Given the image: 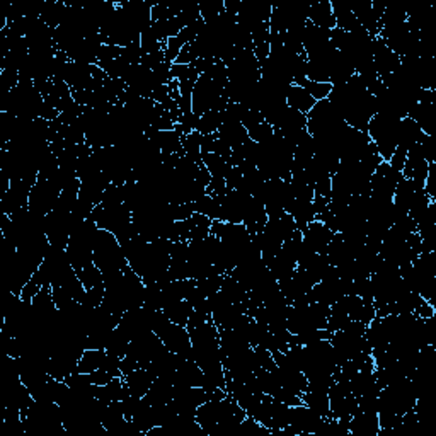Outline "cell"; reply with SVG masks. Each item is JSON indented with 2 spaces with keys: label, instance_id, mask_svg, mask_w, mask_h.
I'll return each instance as SVG.
<instances>
[{
  "label": "cell",
  "instance_id": "42",
  "mask_svg": "<svg viewBox=\"0 0 436 436\" xmlns=\"http://www.w3.org/2000/svg\"><path fill=\"white\" fill-rule=\"evenodd\" d=\"M198 6H200V16L205 23L218 19L220 14L225 10L223 0H205V2H198Z\"/></svg>",
  "mask_w": 436,
  "mask_h": 436
},
{
  "label": "cell",
  "instance_id": "49",
  "mask_svg": "<svg viewBox=\"0 0 436 436\" xmlns=\"http://www.w3.org/2000/svg\"><path fill=\"white\" fill-rule=\"evenodd\" d=\"M414 315H416V317H419V319H430V317H435V314H436V307L433 305V303L431 302H428V300H421L419 302V305L416 307V309H414V312H413Z\"/></svg>",
  "mask_w": 436,
  "mask_h": 436
},
{
  "label": "cell",
  "instance_id": "1",
  "mask_svg": "<svg viewBox=\"0 0 436 436\" xmlns=\"http://www.w3.org/2000/svg\"><path fill=\"white\" fill-rule=\"evenodd\" d=\"M245 411L239 402L227 394L220 401H208L196 409V421L205 431V435H225L234 433L245 419Z\"/></svg>",
  "mask_w": 436,
  "mask_h": 436
},
{
  "label": "cell",
  "instance_id": "2",
  "mask_svg": "<svg viewBox=\"0 0 436 436\" xmlns=\"http://www.w3.org/2000/svg\"><path fill=\"white\" fill-rule=\"evenodd\" d=\"M344 126L346 123L328 99L317 101L314 108L307 113V131L314 140L334 144L336 137Z\"/></svg>",
  "mask_w": 436,
  "mask_h": 436
},
{
  "label": "cell",
  "instance_id": "32",
  "mask_svg": "<svg viewBox=\"0 0 436 436\" xmlns=\"http://www.w3.org/2000/svg\"><path fill=\"white\" fill-rule=\"evenodd\" d=\"M123 386H124L123 377H115V379H113L111 382L106 383V386H96V399L106 402V404H109V402L122 401Z\"/></svg>",
  "mask_w": 436,
  "mask_h": 436
},
{
  "label": "cell",
  "instance_id": "46",
  "mask_svg": "<svg viewBox=\"0 0 436 436\" xmlns=\"http://www.w3.org/2000/svg\"><path fill=\"white\" fill-rule=\"evenodd\" d=\"M164 61H166V53H164V50H159V51H153V53L142 55L140 65L150 68V70H155V68L159 67V65H162Z\"/></svg>",
  "mask_w": 436,
  "mask_h": 436
},
{
  "label": "cell",
  "instance_id": "4",
  "mask_svg": "<svg viewBox=\"0 0 436 436\" xmlns=\"http://www.w3.org/2000/svg\"><path fill=\"white\" fill-rule=\"evenodd\" d=\"M229 97L225 96V86L210 79L208 75H200L193 91V113L200 118L207 111L218 109L223 111L229 104Z\"/></svg>",
  "mask_w": 436,
  "mask_h": 436
},
{
  "label": "cell",
  "instance_id": "3",
  "mask_svg": "<svg viewBox=\"0 0 436 436\" xmlns=\"http://www.w3.org/2000/svg\"><path fill=\"white\" fill-rule=\"evenodd\" d=\"M94 265L101 269L104 280L122 273L123 267L128 265L115 234L102 229L97 230L96 239H94Z\"/></svg>",
  "mask_w": 436,
  "mask_h": 436
},
{
  "label": "cell",
  "instance_id": "48",
  "mask_svg": "<svg viewBox=\"0 0 436 436\" xmlns=\"http://www.w3.org/2000/svg\"><path fill=\"white\" fill-rule=\"evenodd\" d=\"M123 55L122 46H113V45H102L101 51H99V61H111L116 60ZM97 61V64H99Z\"/></svg>",
  "mask_w": 436,
  "mask_h": 436
},
{
  "label": "cell",
  "instance_id": "30",
  "mask_svg": "<svg viewBox=\"0 0 436 436\" xmlns=\"http://www.w3.org/2000/svg\"><path fill=\"white\" fill-rule=\"evenodd\" d=\"M164 314L169 317L171 322L178 325H184L188 324L189 315L193 312V307L188 300H171V302H166L162 307Z\"/></svg>",
  "mask_w": 436,
  "mask_h": 436
},
{
  "label": "cell",
  "instance_id": "40",
  "mask_svg": "<svg viewBox=\"0 0 436 436\" xmlns=\"http://www.w3.org/2000/svg\"><path fill=\"white\" fill-rule=\"evenodd\" d=\"M144 307L149 310H162V288L157 281L145 283Z\"/></svg>",
  "mask_w": 436,
  "mask_h": 436
},
{
  "label": "cell",
  "instance_id": "34",
  "mask_svg": "<svg viewBox=\"0 0 436 436\" xmlns=\"http://www.w3.org/2000/svg\"><path fill=\"white\" fill-rule=\"evenodd\" d=\"M189 227V240H200V239H207L210 236V229H211V222L208 217L201 214H193L191 218L186 220Z\"/></svg>",
  "mask_w": 436,
  "mask_h": 436
},
{
  "label": "cell",
  "instance_id": "25",
  "mask_svg": "<svg viewBox=\"0 0 436 436\" xmlns=\"http://www.w3.org/2000/svg\"><path fill=\"white\" fill-rule=\"evenodd\" d=\"M350 387L357 397H361V395H379L380 390H382L379 383H377L373 372H358L350 380Z\"/></svg>",
  "mask_w": 436,
  "mask_h": 436
},
{
  "label": "cell",
  "instance_id": "29",
  "mask_svg": "<svg viewBox=\"0 0 436 436\" xmlns=\"http://www.w3.org/2000/svg\"><path fill=\"white\" fill-rule=\"evenodd\" d=\"M201 160H203V166L207 167V171L210 172L211 178H220V179H227L229 174L232 172L234 166L230 160L223 159V157L217 155L214 152H201Z\"/></svg>",
  "mask_w": 436,
  "mask_h": 436
},
{
  "label": "cell",
  "instance_id": "8",
  "mask_svg": "<svg viewBox=\"0 0 436 436\" xmlns=\"http://www.w3.org/2000/svg\"><path fill=\"white\" fill-rule=\"evenodd\" d=\"M273 6L263 0H243L237 12V24L243 26L252 35L256 28L263 23H269Z\"/></svg>",
  "mask_w": 436,
  "mask_h": 436
},
{
  "label": "cell",
  "instance_id": "23",
  "mask_svg": "<svg viewBox=\"0 0 436 436\" xmlns=\"http://www.w3.org/2000/svg\"><path fill=\"white\" fill-rule=\"evenodd\" d=\"M172 395H174V383L169 379H155L153 383L150 386L149 392L144 395L146 401L153 406H162L169 404L172 401Z\"/></svg>",
  "mask_w": 436,
  "mask_h": 436
},
{
  "label": "cell",
  "instance_id": "5",
  "mask_svg": "<svg viewBox=\"0 0 436 436\" xmlns=\"http://www.w3.org/2000/svg\"><path fill=\"white\" fill-rule=\"evenodd\" d=\"M399 124H401V120L383 115H375L368 123L366 133H368L370 140L373 142V145L379 150L380 157L386 162L390 160V157L395 152V146H397Z\"/></svg>",
  "mask_w": 436,
  "mask_h": 436
},
{
  "label": "cell",
  "instance_id": "35",
  "mask_svg": "<svg viewBox=\"0 0 436 436\" xmlns=\"http://www.w3.org/2000/svg\"><path fill=\"white\" fill-rule=\"evenodd\" d=\"M220 292L225 293V295L229 296V298L232 300L234 303H244L245 300L249 298V290H247V288H245L243 283H239V281H237L236 278L230 276V274H225Z\"/></svg>",
  "mask_w": 436,
  "mask_h": 436
},
{
  "label": "cell",
  "instance_id": "14",
  "mask_svg": "<svg viewBox=\"0 0 436 436\" xmlns=\"http://www.w3.org/2000/svg\"><path fill=\"white\" fill-rule=\"evenodd\" d=\"M215 135L220 140L225 142L232 150L239 149L240 145L249 140L247 130H245V126L239 120H222V124H220L218 131Z\"/></svg>",
  "mask_w": 436,
  "mask_h": 436
},
{
  "label": "cell",
  "instance_id": "31",
  "mask_svg": "<svg viewBox=\"0 0 436 436\" xmlns=\"http://www.w3.org/2000/svg\"><path fill=\"white\" fill-rule=\"evenodd\" d=\"M67 9L68 3L65 2H43L39 19H41L46 26H50L51 29H57L58 26L64 23Z\"/></svg>",
  "mask_w": 436,
  "mask_h": 436
},
{
  "label": "cell",
  "instance_id": "18",
  "mask_svg": "<svg viewBox=\"0 0 436 436\" xmlns=\"http://www.w3.org/2000/svg\"><path fill=\"white\" fill-rule=\"evenodd\" d=\"M267 220L269 218H267L265 205H263L258 198L251 196L244 215V225L247 227L249 234H251V236H256V234L261 232L266 227Z\"/></svg>",
  "mask_w": 436,
  "mask_h": 436
},
{
  "label": "cell",
  "instance_id": "51",
  "mask_svg": "<svg viewBox=\"0 0 436 436\" xmlns=\"http://www.w3.org/2000/svg\"><path fill=\"white\" fill-rule=\"evenodd\" d=\"M60 115L61 113L58 111L57 108H53V106L48 104V102H43V108H41V113H39V118L46 120V122H53V120H57Z\"/></svg>",
  "mask_w": 436,
  "mask_h": 436
},
{
  "label": "cell",
  "instance_id": "44",
  "mask_svg": "<svg viewBox=\"0 0 436 436\" xmlns=\"http://www.w3.org/2000/svg\"><path fill=\"white\" fill-rule=\"evenodd\" d=\"M234 433H243L244 436H259L271 435V431L266 426H263L259 421H256L252 416H245V419L237 426V430Z\"/></svg>",
  "mask_w": 436,
  "mask_h": 436
},
{
  "label": "cell",
  "instance_id": "22",
  "mask_svg": "<svg viewBox=\"0 0 436 436\" xmlns=\"http://www.w3.org/2000/svg\"><path fill=\"white\" fill-rule=\"evenodd\" d=\"M287 214H290L293 220H295L300 232H303L305 227L317 218V211H315L314 201H309V200H293V203L288 207Z\"/></svg>",
  "mask_w": 436,
  "mask_h": 436
},
{
  "label": "cell",
  "instance_id": "11",
  "mask_svg": "<svg viewBox=\"0 0 436 436\" xmlns=\"http://www.w3.org/2000/svg\"><path fill=\"white\" fill-rule=\"evenodd\" d=\"M302 237L303 243H305L310 251L317 252V254H325L328 245L334 239V232L329 227H325L321 220H314V222H310L305 227V230L302 232Z\"/></svg>",
  "mask_w": 436,
  "mask_h": 436
},
{
  "label": "cell",
  "instance_id": "38",
  "mask_svg": "<svg viewBox=\"0 0 436 436\" xmlns=\"http://www.w3.org/2000/svg\"><path fill=\"white\" fill-rule=\"evenodd\" d=\"M406 21H408V10L399 6H386V10L380 16V28H392L404 24Z\"/></svg>",
  "mask_w": 436,
  "mask_h": 436
},
{
  "label": "cell",
  "instance_id": "37",
  "mask_svg": "<svg viewBox=\"0 0 436 436\" xmlns=\"http://www.w3.org/2000/svg\"><path fill=\"white\" fill-rule=\"evenodd\" d=\"M220 124H222V111L211 109V111H207L203 116H200L196 131L201 135H214L218 131Z\"/></svg>",
  "mask_w": 436,
  "mask_h": 436
},
{
  "label": "cell",
  "instance_id": "10",
  "mask_svg": "<svg viewBox=\"0 0 436 436\" xmlns=\"http://www.w3.org/2000/svg\"><path fill=\"white\" fill-rule=\"evenodd\" d=\"M373 65H375L377 75L380 79H386V77L392 75L399 67H401V58L394 53V51L388 50V46L386 45L380 36H375L373 38Z\"/></svg>",
  "mask_w": 436,
  "mask_h": 436
},
{
  "label": "cell",
  "instance_id": "16",
  "mask_svg": "<svg viewBox=\"0 0 436 436\" xmlns=\"http://www.w3.org/2000/svg\"><path fill=\"white\" fill-rule=\"evenodd\" d=\"M350 435L354 436H379L380 423L377 413H361L358 411L350 419Z\"/></svg>",
  "mask_w": 436,
  "mask_h": 436
},
{
  "label": "cell",
  "instance_id": "13",
  "mask_svg": "<svg viewBox=\"0 0 436 436\" xmlns=\"http://www.w3.org/2000/svg\"><path fill=\"white\" fill-rule=\"evenodd\" d=\"M174 387H205V373L194 360H182L172 377Z\"/></svg>",
  "mask_w": 436,
  "mask_h": 436
},
{
  "label": "cell",
  "instance_id": "47",
  "mask_svg": "<svg viewBox=\"0 0 436 436\" xmlns=\"http://www.w3.org/2000/svg\"><path fill=\"white\" fill-rule=\"evenodd\" d=\"M419 145H421V150H423L426 162L428 164L435 162V140H433V137H431V135L423 133L419 138Z\"/></svg>",
  "mask_w": 436,
  "mask_h": 436
},
{
  "label": "cell",
  "instance_id": "28",
  "mask_svg": "<svg viewBox=\"0 0 436 436\" xmlns=\"http://www.w3.org/2000/svg\"><path fill=\"white\" fill-rule=\"evenodd\" d=\"M302 401L307 408L314 409L319 416L325 417L331 416V408H329V392L328 390H315V388H307L302 394Z\"/></svg>",
  "mask_w": 436,
  "mask_h": 436
},
{
  "label": "cell",
  "instance_id": "17",
  "mask_svg": "<svg viewBox=\"0 0 436 436\" xmlns=\"http://www.w3.org/2000/svg\"><path fill=\"white\" fill-rule=\"evenodd\" d=\"M408 118L414 120L417 126L423 130V133L433 137L435 123H436V102H416L408 113Z\"/></svg>",
  "mask_w": 436,
  "mask_h": 436
},
{
  "label": "cell",
  "instance_id": "20",
  "mask_svg": "<svg viewBox=\"0 0 436 436\" xmlns=\"http://www.w3.org/2000/svg\"><path fill=\"white\" fill-rule=\"evenodd\" d=\"M331 6L336 19V28L344 32H353L361 28L357 17H354V14L351 12L348 0H331Z\"/></svg>",
  "mask_w": 436,
  "mask_h": 436
},
{
  "label": "cell",
  "instance_id": "7",
  "mask_svg": "<svg viewBox=\"0 0 436 436\" xmlns=\"http://www.w3.org/2000/svg\"><path fill=\"white\" fill-rule=\"evenodd\" d=\"M402 178L404 176L401 171H395L390 164L382 160L370 178V196L380 198V200H392L395 188Z\"/></svg>",
  "mask_w": 436,
  "mask_h": 436
},
{
  "label": "cell",
  "instance_id": "15",
  "mask_svg": "<svg viewBox=\"0 0 436 436\" xmlns=\"http://www.w3.org/2000/svg\"><path fill=\"white\" fill-rule=\"evenodd\" d=\"M354 73L357 70H354L353 64L341 51L336 50L329 60V82L332 86H341V84H346Z\"/></svg>",
  "mask_w": 436,
  "mask_h": 436
},
{
  "label": "cell",
  "instance_id": "33",
  "mask_svg": "<svg viewBox=\"0 0 436 436\" xmlns=\"http://www.w3.org/2000/svg\"><path fill=\"white\" fill-rule=\"evenodd\" d=\"M106 358V350H86L80 357L79 363H77V370L80 373H93L96 372L104 363Z\"/></svg>",
  "mask_w": 436,
  "mask_h": 436
},
{
  "label": "cell",
  "instance_id": "50",
  "mask_svg": "<svg viewBox=\"0 0 436 436\" xmlns=\"http://www.w3.org/2000/svg\"><path fill=\"white\" fill-rule=\"evenodd\" d=\"M89 379H91V382L94 383V386H106V383L111 382V380L115 379V375H111V373L106 372V370L99 368V370H96V372L89 373Z\"/></svg>",
  "mask_w": 436,
  "mask_h": 436
},
{
  "label": "cell",
  "instance_id": "6",
  "mask_svg": "<svg viewBox=\"0 0 436 436\" xmlns=\"http://www.w3.org/2000/svg\"><path fill=\"white\" fill-rule=\"evenodd\" d=\"M322 416H319L314 409L307 408L305 404L290 406V421L288 426L278 431L276 435L287 436H309L317 433V428L321 424Z\"/></svg>",
  "mask_w": 436,
  "mask_h": 436
},
{
  "label": "cell",
  "instance_id": "45",
  "mask_svg": "<svg viewBox=\"0 0 436 436\" xmlns=\"http://www.w3.org/2000/svg\"><path fill=\"white\" fill-rule=\"evenodd\" d=\"M249 133V138H251L252 142H256V144H266L267 140H271L274 135V128L271 126L269 123H261L258 124V126L251 128V130H247Z\"/></svg>",
  "mask_w": 436,
  "mask_h": 436
},
{
  "label": "cell",
  "instance_id": "12",
  "mask_svg": "<svg viewBox=\"0 0 436 436\" xmlns=\"http://www.w3.org/2000/svg\"><path fill=\"white\" fill-rule=\"evenodd\" d=\"M145 137L149 138L160 152L166 153V155H184V150H182V137L176 130L159 131L150 128V130L145 131Z\"/></svg>",
  "mask_w": 436,
  "mask_h": 436
},
{
  "label": "cell",
  "instance_id": "21",
  "mask_svg": "<svg viewBox=\"0 0 436 436\" xmlns=\"http://www.w3.org/2000/svg\"><path fill=\"white\" fill-rule=\"evenodd\" d=\"M123 379L131 394L137 395V397H144L157 377L149 368H137L131 373H128V375H124Z\"/></svg>",
  "mask_w": 436,
  "mask_h": 436
},
{
  "label": "cell",
  "instance_id": "19",
  "mask_svg": "<svg viewBox=\"0 0 436 436\" xmlns=\"http://www.w3.org/2000/svg\"><path fill=\"white\" fill-rule=\"evenodd\" d=\"M309 21L315 26L322 29H331L336 28V19L334 14H332V6L331 0H317V2H310L309 7Z\"/></svg>",
  "mask_w": 436,
  "mask_h": 436
},
{
  "label": "cell",
  "instance_id": "24",
  "mask_svg": "<svg viewBox=\"0 0 436 436\" xmlns=\"http://www.w3.org/2000/svg\"><path fill=\"white\" fill-rule=\"evenodd\" d=\"M131 421H133L135 428L140 431L142 435H146V431L150 428L157 426V416H155V406L150 404L145 397H142L140 404H138L137 411H135L133 416H131Z\"/></svg>",
  "mask_w": 436,
  "mask_h": 436
},
{
  "label": "cell",
  "instance_id": "36",
  "mask_svg": "<svg viewBox=\"0 0 436 436\" xmlns=\"http://www.w3.org/2000/svg\"><path fill=\"white\" fill-rule=\"evenodd\" d=\"M331 57L307 60V79L312 80V82H329V60H331Z\"/></svg>",
  "mask_w": 436,
  "mask_h": 436
},
{
  "label": "cell",
  "instance_id": "26",
  "mask_svg": "<svg viewBox=\"0 0 436 436\" xmlns=\"http://www.w3.org/2000/svg\"><path fill=\"white\" fill-rule=\"evenodd\" d=\"M266 266H267V269L274 274L278 283L283 280H288V278H292L293 271L296 269V263L288 258L285 252H281V249L269 259V261L266 263Z\"/></svg>",
  "mask_w": 436,
  "mask_h": 436
},
{
  "label": "cell",
  "instance_id": "43",
  "mask_svg": "<svg viewBox=\"0 0 436 436\" xmlns=\"http://www.w3.org/2000/svg\"><path fill=\"white\" fill-rule=\"evenodd\" d=\"M77 276L80 278L82 285L86 287V290H91V288L102 287L104 285V278H102L101 269L96 265H91L87 267H84L80 273H77Z\"/></svg>",
  "mask_w": 436,
  "mask_h": 436
},
{
  "label": "cell",
  "instance_id": "27",
  "mask_svg": "<svg viewBox=\"0 0 436 436\" xmlns=\"http://www.w3.org/2000/svg\"><path fill=\"white\" fill-rule=\"evenodd\" d=\"M315 99L310 96L309 93H307L303 87L300 86H295V84H292L290 87H288V93H287V104L288 108L295 109V111H300L303 113V115H307V113L310 111V109L315 106Z\"/></svg>",
  "mask_w": 436,
  "mask_h": 436
},
{
  "label": "cell",
  "instance_id": "39",
  "mask_svg": "<svg viewBox=\"0 0 436 436\" xmlns=\"http://www.w3.org/2000/svg\"><path fill=\"white\" fill-rule=\"evenodd\" d=\"M130 343L131 341L128 339L118 328H116L115 331L111 332V336H109L108 344H106V351H108V353H111V354H116V357L123 358L124 354L128 353Z\"/></svg>",
  "mask_w": 436,
  "mask_h": 436
},
{
  "label": "cell",
  "instance_id": "9",
  "mask_svg": "<svg viewBox=\"0 0 436 436\" xmlns=\"http://www.w3.org/2000/svg\"><path fill=\"white\" fill-rule=\"evenodd\" d=\"M32 182L29 181H10L9 191L0 198V205H2V215H12L16 211L28 208L29 205V194H31Z\"/></svg>",
  "mask_w": 436,
  "mask_h": 436
},
{
  "label": "cell",
  "instance_id": "41",
  "mask_svg": "<svg viewBox=\"0 0 436 436\" xmlns=\"http://www.w3.org/2000/svg\"><path fill=\"white\" fill-rule=\"evenodd\" d=\"M295 86H300L303 87V89L307 91V93L312 96L315 101H322V99H328L329 94H331L332 91V84L329 82H312V80L309 79H303L300 80V82H296Z\"/></svg>",
  "mask_w": 436,
  "mask_h": 436
}]
</instances>
